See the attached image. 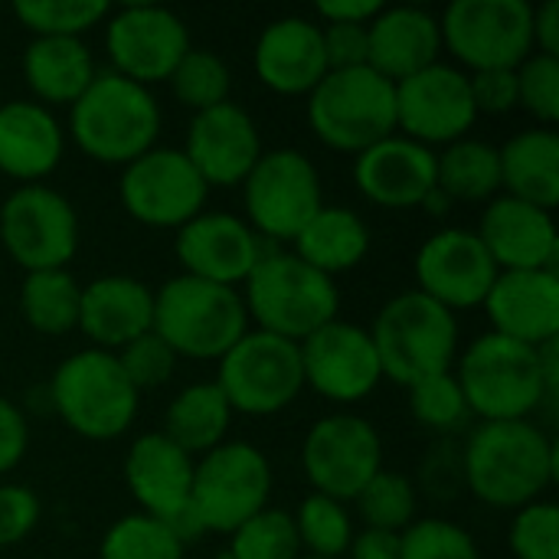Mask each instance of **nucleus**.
<instances>
[{"label":"nucleus","mask_w":559,"mask_h":559,"mask_svg":"<svg viewBox=\"0 0 559 559\" xmlns=\"http://www.w3.org/2000/svg\"><path fill=\"white\" fill-rule=\"evenodd\" d=\"M462 472L481 504L521 511L559 478L557 442L531 419L481 423L465 445Z\"/></svg>","instance_id":"obj_1"},{"label":"nucleus","mask_w":559,"mask_h":559,"mask_svg":"<svg viewBox=\"0 0 559 559\" xmlns=\"http://www.w3.org/2000/svg\"><path fill=\"white\" fill-rule=\"evenodd\" d=\"M160 105L151 88L118 75L95 72L92 85L69 105V134L95 164L128 167L154 147Z\"/></svg>","instance_id":"obj_2"},{"label":"nucleus","mask_w":559,"mask_h":559,"mask_svg":"<svg viewBox=\"0 0 559 559\" xmlns=\"http://www.w3.org/2000/svg\"><path fill=\"white\" fill-rule=\"evenodd\" d=\"M242 285L246 314L259 324V331L292 344H301L318 328L331 324L341 308L334 278L282 249L262 252Z\"/></svg>","instance_id":"obj_3"},{"label":"nucleus","mask_w":559,"mask_h":559,"mask_svg":"<svg viewBox=\"0 0 559 559\" xmlns=\"http://www.w3.org/2000/svg\"><path fill=\"white\" fill-rule=\"evenodd\" d=\"M455 380L465 393V403L485 423L527 419L557 400L547 393L540 354L504 334H481L468 344L459 360Z\"/></svg>","instance_id":"obj_4"},{"label":"nucleus","mask_w":559,"mask_h":559,"mask_svg":"<svg viewBox=\"0 0 559 559\" xmlns=\"http://www.w3.org/2000/svg\"><path fill=\"white\" fill-rule=\"evenodd\" d=\"M151 331L177 357L219 360L249 331L242 292L193 275H177L154 292Z\"/></svg>","instance_id":"obj_5"},{"label":"nucleus","mask_w":559,"mask_h":559,"mask_svg":"<svg viewBox=\"0 0 559 559\" xmlns=\"http://www.w3.org/2000/svg\"><path fill=\"white\" fill-rule=\"evenodd\" d=\"M370 341L380 357L383 377L400 386H413L426 377L452 370L459 347V321L449 308L413 288L393 295L377 311Z\"/></svg>","instance_id":"obj_6"},{"label":"nucleus","mask_w":559,"mask_h":559,"mask_svg":"<svg viewBox=\"0 0 559 559\" xmlns=\"http://www.w3.org/2000/svg\"><path fill=\"white\" fill-rule=\"evenodd\" d=\"M46 386L52 400V416H59L75 436L92 442L124 436L141 403V393L128 383L118 357L98 347L69 354Z\"/></svg>","instance_id":"obj_7"},{"label":"nucleus","mask_w":559,"mask_h":559,"mask_svg":"<svg viewBox=\"0 0 559 559\" xmlns=\"http://www.w3.org/2000/svg\"><path fill=\"white\" fill-rule=\"evenodd\" d=\"M308 124L331 151L357 157L396 134V85L370 66L331 69L308 92Z\"/></svg>","instance_id":"obj_8"},{"label":"nucleus","mask_w":559,"mask_h":559,"mask_svg":"<svg viewBox=\"0 0 559 559\" xmlns=\"http://www.w3.org/2000/svg\"><path fill=\"white\" fill-rule=\"evenodd\" d=\"M272 465L249 442H223L193 462L190 511L203 534H233L269 508Z\"/></svg>","instance_id":"obj_9"},{"label":"nucleus","mask_w":559,"mask_h":559,"mask_svg":"<svg viewBox=\"0 0 559 559\" xmlns=\"http://www.w3.org/2000/svg\"><path fill=\"white\" fill-rule=\"evenodd\" d=\"M242 187L249 226L269 242H295L308 219L324 206L321 174L298 147L262 151Z\"/></svg>","instance_id":"obj_10"},{"label":"nucleus","mask_w":559,"mask_h":559,"mask_svg":"<svg viewBox=\"0 0 559 559\" xmlns=\"http://www.w3.org/2000/svg\"><path fill=\"white\" fill-rule=\"evenodd\" d=\"M216 386L233 413L272 416L298 400L305 390L298 344L269 331H246L223 357Z\"/></svg>","instance_id":"obj_11"},{"label":"nucleus","mask_w":559,"mask_h":559,"mask_svg":"<svg viewBox=\"0 0 559 559\" xmlns=\"http://www.w3.org/2000/svg\"><path fill=\"white\" fill-rule=\"evenodd\" d=\"M442 46L475 72L518 69L534 52V7L527 0H455L439 16Z\"/></svg>","instance_id":"obj_12"},{"label":"nucleus","mask_w":559,"mask_h":559,"mask_svg":"<svg viewBox=\"0 0 559 559\" xmlns=\"http://www.w3.org/2000/svg\"><path fill=\"white\" fill-rule=\"evenodd\" d=\"M0 242L29 275L66 269L79 252V213L46 183H23L0 203Z\"/></svg>","instance_id":"obj_13"},{"label":"nucleus","mask_w":559,"mask_h":559,"mask_svg":"<svg viewBox=\"0 0 559 559\" xmlns=\"http://www.w3.org/2000/svg\"><path fill=\"white\" fill-rule=\"evenodd\" d=\"M121 206L151 229H180L203 213L210 187L180 147H151L121 170Z\"/></svg>","instance_id":"obj_14"},{"label":"nucleus","mask_w":559,"mask_h":559,"mask_svg":"<svg viewBox=\"0 0 559 559\" xmlns=\"http://www.w3.org/2000/svg\"><path fill=\"white\" fill-rule=\"evenodd\" d=\"M301 465L314 495L334 501H354L364 485L383 472L380 432L350 413H334L318 419L301 445Z\"/></svg>","instance_id":"obj_15"},{"label":"nucleus","mask_w":559,"mask_h":559,"mask_svg":"<svg viewBox=\"0 0 559 559\" xmlns=\"http://www.w3.org/2000/svg\"><path fill=\"white\" fill-rule=\"evenodd\" d=\"M190 49L187 23L157 3H128L105 20V52L111 72L151 88L167 82L183 52Z\"/></svg>","instance_id":"obj_16"},{"label":"nucleus","mask_w":559,"mask_h":559,"mask_svg":"<svg viewBox=\"0 0 559 559\" xmlns=\"http://www.w3.org/2000/svg\"><path fill=\"white\" fill-rule=\"evenodd\" d=\"M478 111L468 88V72L436 62L403 82H396V131L403 138L432 144L462 141Z\"/></svg>","instance_id":"obj_17"},{"label":"nucleus","mask_w":559,"mask_h":559,"mask_svg":"<svg viewBox=\"0 0 559 559\" xmlns=\"http://www.w3.org/2000/svg\"><path fill=\"white\" fill-rule=\"evenodd\" d=\"M298 354L305 386L331 403H360L383 380L370 331L341 318L305 337L298 344Z\"/></svg>","instance_id":"obj_18"},{"label":"nucleus","mask_w":559,"mask_h":559,"mask_svg":"<svg viewBox=\"0 0 559 559\" xmlns=\"http://www.w3.org/2000/svg\"><path fill=\"white\" fill-rule=\"evenodd\" d=\"M413 272L419 285L416 292L449 308L452 314L485 305L498 278V265L491 262L478 233L459 226L429 236L416 252Z\"/></svg>","instance_id":"obj_19"},{"label":"nucleus","mask_w":559,"mask_h":559,"mask_svg":"<svg viewBox=\"0 0 559 559\" xmlns=\"http://www.w3.org/2000/svg\"><path fill=\"white\" fill-rule=\"evenodd\" d=\"M174 252L177 262L183 265V275L236 288L262 259V239L242 216L203 210L200 216L177 229Z\"/></svg>","instance_id":"obj_20"},{"label":"nucleus","mask_w":559,"mask_h":559,"mask_svg":"<svg viewBox=\"0 0 559 559\" xmlns=\"http://www.w3.org/2000/svg\"><path fill=\"white\" fill-rule=\"evenodd\" d=\"M180 151L206 187H239L262 157V138L246 108L223 102L190 118L187 144Z\"/></svg>","instance_id":"obj_21"},{"label":"nucleus","mask_w":559,"mask_h":559,"mask_svg":"<svg viewBox=\"0 0 559 559\" xmlns=\"http://www.w3.org/2000/svg\"><path fill=\"white\" fill-rule=\"evenodd\" d=\"M478 239L488 249L498 272H557L559 236L547 210H537L514 197H498L481 213Z\"/></svg>","instance_id":"obj_22"},{"label":"nucleus","mask_w":559,"mask_h":559,"mask_svg":"<svg viewBox=\"0 0 559 559\" xmlns=\"http://www.w3.org/2000/svg\"><path fill=\"white\" fill-rule=\"evenodd\" d=\"M354 183L383 210H413L436 187V151L390 134L354 157Z\"/></svg>","instance_id":"obj_23"},{"label":"nucleus","mask_w":559,"mask_h":559,"mask_svg":"<svg viewBox=\"0 0 559 559\" xmlns=\"http://www.w3.org/2000/svg\"><path fill=\"white\" fill-rule=\"evenodd\" d=\"M252 66L265 88L278 95H308L331 72L321 23L308 16L272 20L255 39Z\"/></svg>","instance_id":"obj_24"},{"label":"nucleus","mask_w":559,"mask_h":559,"mask_svg":"<svg viewBox=\"0 0 559 559\" xmlns=\"http://www.w3.org/2000/svg\"><path fill=\"white\" fill-rule=\"evenodd\" d=\"M485 311L495 334L521 341L527 347H544L559 337V275L537 272H498Z\"/></svg>","instance_id":"obj_25"},{"label":"nucleus","mask_w":559,"mask_h":559,"mask_svg":"<svg viewBox=\"0 0 559 559\" xmlns=\"http://www.w3.org/2000/svg\"><path fill=\"white\" fill-rule=\"evenodd\" d=\"M154 324V292L134 275H102L82 288L79 331L92 347L118 354Z\"/></svg>","instance_id":"obj_26"},{"label":"nucleus","mask_w":559,"mask_h":559,"mask_svg":"<svg viewBox=\"0 0 559 559\" xmlns=\"http://www.w3.org/2000/svg\"><path fill=\"white\" fill-rule=\"evenodd\" d=\"M124 481L141 514L170 524L190 504L193 459L164 432H147L124 455Z\"/></svg>","instance_id":"obj_27"},{"label":"nucleus","mask_w":559,"mask_h":559,"mask_svg":"<svg viewBox=\"0 0 559 559\" xmlns=\"http://www.w3.org/2000/svg\"><path fill=\"white\" fill-rule=\"evenodd\" d=\"M439 52V16L423 7H383L367 23V66L393 85L436 66Z\"/></svg>","instance_id":"obj_28"},{"label":"nucleus","mask_w":559,"mask_h":559,"mask_svg":"<svg viewBox=\"0 0 559 559\" xmlns=\"http://www.w3.org/2000/svg\"><path fill=\"white\" fill-rule=\"evenodd\" d=\"M66 151V134L56 115L29 98L0 105V174L23 183L49 177Z\"/></svg>","instance_id":"obj_29"},{"label":"nucleus","mask_w":559,"mask_h":559,"mask_svg":"<svg viewBox=\"0 0 559 559\" xmlns=\"http://www.w3.org/2000/svg\"><path fill=\"white\" fill-rule=\"evenodd\" d=\"M501 187L508 197L554 213L559 206V134L557 128H527L498 147Z\"/></svg>","instance_id":"obj_30"},{"label":"nucleus","mask_w":559,"mask_h":559,"mask_svg":"<svg viewBox=\"0 0 559 559\" xmlns=\"http://www.w3.org/2000/svg\"><path fill=\"white\" fill-rule=\"evenodd\" d=\"M23 79L36 102L72 105L95 79V59L82 39L33 36L23 52Z\"/></svg>","instance_id":"obj_31"},{"label":"nucleus","mask_w":559,"mask_h":559,"mask_svg":"<svg viewBox=\"0 0 559 559\" xmlns=\"http://www.w3.org/2000/svg\"><path fill=\"white\" fill-rule=\"evenodd\" d=\"M370 252L367 223L347 206H321L308 226L295 236V255L324 275L357 269Z\"/></svg>","instance_id":"obj_32"},{"label":"nucleus","mask_w":559,"mask_h":559,"mask_svg":"<svg viewBox=\"0 0 559 559\" xmlns=\"http://www.w3.org/2000/svg\"><path fill=\"white\" fill-rule=\"evenodd\" d=\"M233 423V409L223 396V390L216 386V380L210 383H193L183 386L164 409V436L183 449L190 459L193 455H206L216 445L226 442Z\"/></svg>","instance_id":"obj_33"},{"label":"nucleus","mask_w":559,"mask_h":559,"mask_svg":"<svg viewBox=\"0 0 559 559\" xmlns=\"http://www.w3.org/2000/svg\"><path fill=\"white\" fill-rule=\"evenodd\" d=\"M436 187L449 200L481 203L501 190V157L488 141L462 138L436 154Z\"/></svg>","instance_id":"obj_34"},{"label":"nucleus","mask_w":559,"mask_h":559,"mask_svg":"<svg viewBox=\"0 0 559 559\" xmlns=\"http://www.w3.org/2000/svg\"><path fill=\"white\" fill-rule=\"evenodd\" d=\"M79 301H82V285L66 269L29 272L20 288L23 321L46 337H59L79 328Z\"/></svg>","instance_id":"obj_35"},{"label":"nucleus","mask_w":559,"mask_h":559,"mask_svg":"<svg viewBox=\"0 0 559 559\" xmlns=\"http://www.w3.org/2000/svg\"><path fill=\"white\" fill-rule=\"evenodd\" d=\"M167 82L174 98L187 105L193 115L229 102V88H233L229 66L213 49H197V46L183 52V59L177 62Z\"/></svg>","instance_id":"obj_36"},{"label":"nucleus","mask_w":559,"mask_h":559,"mask_svg":"<svg viewBox=\"0 0 559 559\" xmlns=\"http://www.w3.org/2000/svg\"><path fill=\"white\" fill-rule=\"evenodd\" d=\"M292 518H295L298 544H301V550H308V557L341 559L347 554V547L354 540V524L341 501L311 491L301 501L298 514H292Z\"/></svg>","instance_id":"obj_37"},{"label":"nucleus","mask_w":559,"mask_h":559,"mask_svg":"<svg viewBox=\"0 0 559 559\" xmlns=\"http://www.w3.org/2000/svg\"><path fill=\"white\" fill-rule=\"evenodd\" d=\"M183 540L157 518L128 514L102 537L98 559H183Z\"/></svg>","instance_id":"obj_38"},{"label":"nucleus","mask_w":559,"mask_h":559,"mask_svg":"<svg viewBox=\"0 0 559 559\" xmlns=\"http://www.w3.org/2000/svg\"><path fill=\"white\" fill-rule=\"evenodd\" d=\"M111 7L105 0H16L13 16L33 36H72L82 39L92 26L105 23Z\"/></svg>","instance_id":"obj_39"},{"label":"nucleus","mask_w":559,"mask_h":559,"mask_svg":"<svg viewBox=\"0 0 559 559\" xmlns=\"http://www.w3.org/2000/svg\"><path fill=\"white\" fill-rule=\"evenodd\" d=\"M354 501L367 531L403 534L416 521V488L400 472H377Z\"/></svg>","instance_id":"obj_40"},{"label":"nucleus","mask_w":559,"mask_h":559,"mask_svg":"<svg viewBox=\"0 0 559 559\" xmlns=\"http://www.w3.org/2000/svg\"><path fill=\"white\" fill-rule=\"evenodd\" d=\"M301 544L295 518L282 508H265L229 534L226 559H298Z\"/></svg>","instance_id":"obj_41"},{"label":"nucleus","mask_w":559,"mask_h":559,"mask_svg":"<svg viewBox=\"0 0 559 559\" xmlns=\"http://www.w3.org/2000/svg\"><path fill=\"white\" fill-rule=\"evenodd\" d=\"M400 559H481V550L465 527L445 518H423L400 534Z\"/></svg>","instance_id":"obj_42"},{"label":"nucleus","mask_w":559,"mask_h":559,"mask_svg":"<svg viewBox=\"0 0 559 559\" xmlns=\"http://www.w3.org/2000/svg\"><path fill=\"white\" fill-rule=\"evenodd\" d=\"M406 390H409V409H413L416 423L426 429H455L472 416L465 393L452 370L426 377Z\"/></svg>","instance_id":"obj_43"},{"label":"nucleus","mask_w":559,"mask_h":559,"mask_svg":"<svg viewBox=\"0 0 559 559\" xmlns=\"http://www.w3.org/2000/svg\"><path fill=\"white\" fill-rule=\"evenodd\" d=\"M514 72H518V105L527 108L540 121V128H557L559 59L531 52Z\"/></svg>","instance_id":"obj_44"},{"label":"nucleus","mask_w":559,"mask_h":559,"mask_svg":"<svg viewBox=\"0 0 559 559\" xmlns=\"http://www.w3.org/2000/svg\"><path fill=\"white\" fill-rule=\"evenodd\" d=\"M511 554L518 559H559V508L550 501H534L518 511L511 534Z\"/></svg>","instance_id":"obj_45"},{"label":"nucleus","mask_w":559,"mask_h":559,"mask_svg":"<svg viewBox=\"0 0 559 559\" xmlns=\"http://www.w3.org/2000/svg\"><path fill=\"white\" fill-rule=\"evenodd\" d=\"M115 357H118V364H121L128 383H131L138 393L164 386V383L174 377V367H177V354H174L154 331H147V334H141L138 341L124 344Z\"/></svg>","instance_id":"obj_46"},{"label":"nucleus","mask_w":559,"mask_h":559,"mask_svg":"<svg viewBox=\"0 0 559 559\" xmlns=\"http://www.w3.org/2000/svg\"><path fill=\"white\" fill-rule=\"evenodd\" d=\"M39 524V498L26 485H0V550L29 537Z\"/></svg>","instance_id":"obj_47"},{"label":"nucleus","mask_w":559,"mask_h":559,"mask_svg":"<svg viewBox=\"0 0 559 559\" xmlns=\"http://www.w3.org/2000/svg\"><path fill=\"white\" fill-rule=\"evenodd\" d=\"M472 102L478 115H508L518 108V72L514 69H485L468 75Z\"/></svg>","instance_id":"obj_48"},{"label":"nucleus","mask_w":559,"mask_h":559,"mask_svg":"<svg viewBox=\"0 0 559 559\" xmlns=\"http://www.w3.org/2000/svg\"><path fill=\"white\" fill-rule=\"evenodd\" d=\"M321 36H324L328 69L367 66V26L364 23H324Z\"/></svg>","instance_id":"obj_49"},{"label":"nucleus","mask_w":559,"mask_h":559,"mask_svg":"<svg viewBox=\"0 0 559 559\" xmlns=\"http://www.w3.org/2000/svg\"><path fill=\"white\" fill-rule=\"evenodd\" d=\"M29 445V419L20 406L0 396V475L13 472Z\"/></svg>","instance_id":"obj_50"},{"label":"nucleus","mask_w":559,"mask_h":559,"mask_svg":"<svg viewBox=\"0 0 559 559\" xmlns=\"http://www.w3.org/2000/svg\"><path fill=\"white\" fill-rule=\"evenodd\" d=\"M314 10L324 23H364L367 26L383 10V3L380 0H321Z\"/></svg>","instance_id":"obj_51"},{"label":"nucleus","mask_w":559,"mask_h":559,"mask_svg":"<svg viewBox=\"0 0 559 559\" xmlns=\"http://www.w3.org/2000/svg\"><path fill=\"white\" fill-rule=\"evenodd\" d=\"M350 559H400V534H386V531H360L354 534Z\"/></svg>","instance_id":"obj_52"},{"label":"nucleus","mask_w":559,"mask_h":559,"mask_svg":"<svg viewBox=\"0 0 559 559\" xmlns=\"http://www.w3.org/2000/svg\"><path fill=\"white\" fill-rule=\"evenodd\" d=\"M534 46L540 56L559 59V0H544L534 10Z\"/></svg>","instance_id":"obj_53"},{"label":"nucleus","mask_w":559,"mask_h":559,"mask_svg":"<svg viewBox=\"0 0 559 559\" xmlns=\"http://www.w3.org/2000/svg\"><path fill=\"white\" fill-rule=\"evenodd\" d=\"M419 206H423V210H426L429 216H445V213H449V206H452V200H449V197H445V193H442L439 187H432V190L426 193V200H423Z\"/></svg>","instance_id":"obj_54"},{"label":"nucleus","mask_w":559,"mask_h":559,"mask_svg":"<svg viewBox=\"0 0 559 559\" xmlns=\"http://www.w3.org/2000/svg\"><path fill=\"white\" fill-rule=\"evenodd\" d=\"M298 559H324V557H308V554H301V557Z\"/></svg>","instance_id":"obj_55"}]
</instances>
